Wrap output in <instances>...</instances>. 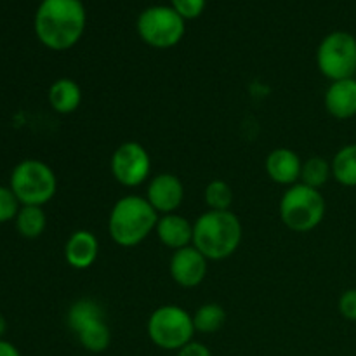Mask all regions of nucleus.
Instances as JSON below:
<instances>
[{
  "label": "nucleus",
  "mask_w": 356,
  "mask_h": 356,
  "mask_svg": "<svg viewBox=\"0 0 356 356\" xmlns=\"http://www.w3.org/2000/svg\"><path fill=\"white\" fill-rule=\"evenodd\" d=\"M86 26L87 10L82 0H42L35 13L33 30L38 42L56 52L75 47Z\"/></svg>",
  "instance_id": "f257e3e1"
},
{
  "label": "nucleus",
  "mask_w": 356,
  "mask_h": 356,
  "mask_svg": "<svg viewBox=\"0 0 356 356\" xmlns=\"http://www.w3.org/2000/svg\"><path fill=\"white\" fill-rule=\"evenodd\" d=\"M243 228L232 211H205L193 221V247L209 261H222L238 250Z\"/></svg>",
  "instance_id": "f03ea898"
},
{
  "label": "nucleus",
  "mask_w": 356,
  "mask_h": 356,
  "mask_svg": "<svg viewBox=\"0 0 356 356\" xmlns=\"http://www.w3.org/2000/svg\"><path fill=\"white\" fill-rule=\"evenodd\" d=\"M160 214L145 197L125 195L118 198L108 216V233L124 249L145 242L156 228Z\"/></svg>",
  "instance_id": "7ed1b4c3"
},
{
  "label": "nucleus",
  "mask_w": 356,
  "mask_h": 356,
  "mask_svg": "<svg viewBox=\"0 0 356 356\" xmlns=\"http://www.w3.org/2000/svg\"><path fill=\"white\" fill-rule=\"evenodd\" d=\"M327 204L320 190L298 183L284 191L278 205L282 222L294 233L313 232L325 218Z\"/></svg>",
  "instance_id": "20e7f679"
},
{
  "label": "nucleus",
  "mask_w": 356,
  "mask_h": 356,
  "mask_svg": "<svg viewBox=\"0 0 356 356\" xmlns=\"http://www.w3.org/2000/svg\"><path fill=\"white\" fill-rule=\"evenodd\" d=\"M9 188L21 205L44 207L56 197L58 177L51 165L37 159L21 160L10 172Z\"/></svg>",
  "instance_id": "39448f33"
},
{
  "label": "nucleus",
  "mask_w": 356,
  "mask_h": 356,
  "mask_svg": "<svg viewBox=\"0 0 356 356\" xmlns=\"http://www.w3.org/2000/svg\"><path fill=\"white\" fill-rule=\"evenodd\" d=\"M66 323L89 353H103L111 344V330L103 306L90 298L76 299L66 313Z\"/></svg>",
  "instance_id": "423d86ee"
},
{
  "label": "nucleus",
  "mask_w": 356,
  "mask_h": 356,
  "mask_svg": "<svg viewBox=\"0 0 356 356\" xmlns=\"http://www.w3.org/2000/svg\"><path fill=\"white\" fill-rule=\"evenodd\" d=\"M149 341L165 351H179L197 334L193 315L177 305H163L153 309L146 323Z\"/></svg>",
  "instance_id": "0eeeda50"
},
{
  "label": "nucleus",
  "mask_w": 356,
  "mask_h": 356,
  "mask_svg": "<svg viewBox=\"0 0 356 356\" xmlns=\"http://www.w3.org/2000/svg\"><path fill=\"white\" fill-rule=\"evenodd\" d=\"M136 31L153 49L176 47L186 33V21L170 6H149L139 13Z\"/></svg>",
  "instance_id": "6e6552de"
},
{
  "label": "nucleus",
  "mask_w": 356,
  "mask_h": 356,
  "mask_svg": "<svg viewBox=\"0 0 356 356\" xmlns=\"http://www.w3.org/2000/svg\"><path fill=\"white\" fill-rule=\"evenodd\" d=\"M318 72L330 82L356 75V37L350 31H330L316 47Z\"/></svg>",
  "instance_id": "1a4fd4ad"
},
{
  "label": "nucleus",
  "mask_w": 356,
  "mask_h": 356,
  "mask_svg": "<svg viewBox=\"0 0 356 356\" xmlns=\"http://www.w3.org/2000/svg\"><path fill=\"white\" fill-rule=\"evenodd\" d=\"M110 170L120 186L138 188L149 181L152 156L141 143L125 141L111 155Z\"/></svg>",
  "instance_id": "9d476101"
},
{
  "label": "nucleus",
  "mask_w": 356,
  "mask_h": 356,
  "mask_svg": "<svg viewBox=\"0 0 356 356\" xmlns=\"http://www.w3.org/2000/svg\"><path fill=\"white\" fill-rule=\"evenodd\" d=\"M209 271V259L197 249L190 245L174 250L169 261L170 278L183 289H195L205 280Z\"/></svg>",
  "instance_id": "9b49d317"
},
{
  "label": "nucleus",
  "mask_w": 356,
  "mask_h": 356,
  "mask_svg": "<svg viewBox=\"0 0 356 356\" xmlns=\"http://www.w3.org/2000/svg\"><path fill=\"white\" fill-rule=\"evenodd\" d=\"M145 198L160 216L177 212L184 200L183 181L172 172L156 174L148 181Z\"/></svg>",
  "instance_id": "f8f14e48"
},
{
  "label": "nucleus",
  "mask_w": 356,
  "mask_h": 356,
  "mask_svg": "<svg viewBox=\"0 0 356 356\" xmlns=\"http://www.w3.org/2000/svg\"><path fill=\"white\" fill-rule=\"evenodd\" d=\"M266 174L273 183L280 186H294L301 181L302 160L294 149L291 148H275L266 156Z\"/></svg>",
  "instance_id": "ddd939ff"
},
{
  "label": "nucleus",
  "mask_w": 356,
  "mask_h": 356,
  "mask_svg": "<svg viewBox=\"0 0 356 356\" xmlns=\"http://www.w3.org/2000/svg\"><path fill=\"white\" fill-rule=\"evenodd\" d=\"M99 256V240L89 229H76L65 243V261L73 270H89Z\"/></svg>",
  "instance_id": "4468645a"
},
{
  "label": "nucleus",
  "mask_w": 356,
  "mask_h": 356,
  "mask_svg": "<svg viewBox=\"0 0 356 356\" xmlns=\"http://www.w3.org/2000/svg\"><path fill=\"white\" fill-rule=\"evenodd\" d=\"M155 235L167 249H184V247L193 245V222L177 212L163 214L156 222Z\"/></svg>",
  "instance_id": "2eb2a0df"
},
{
  "label": "nucleus",
  "mask_w": 356,
  "mask_h": 356,
  "mask_svg": "<svg viewBox=\"0 0 356 356\" xmlns=\"http://www.w3.org/2000/svg\"><path fill=\"white\" fill-rule=\"evenodd\" d=\"M323 104L330 117L348 120L356 115V79H344L330 82L327 87Z\"/></svg>",
  "instance_id": "dca6fc26"
},
{
  "label": "nucleus",
  "mask_w": 356,
  "mask_h": 356,
  "mask_svg": "<svg viewBox=\"0 0 356 356\" xmlns=\"http://www.w3.org/2000/svg\"><path fill=\"white\" fill-rule=\"evenodd\" d=\"M47 99L52 110L59 115L75 113L83 99L82 87L73 79L63 76L54 80L47 90Z\"/></svg>",
  "instance_id": "f3484780"
},
{
  "label": "nucleus",
  "mask_w": 356,
  "mask_h": 356,
  "mask_svg": "<svg viewBox=\"0 0 356 356\" xmlns=\"http://www.w3.org/2000/svg\"><path fill=\"white\" fill-rule=\"evenodd\" d=\"M14 225L23 238L35 240L44 235L45 228H47V214L44 209L37 207V205H21L19 212L14 219Z\"/></svg>",
  "instance_id": "a211bd4d"
},
{
  "label": "nucleus",
  "mask_w": 356,
  "mask_h": 356,
  "mask_svg": "<svg viewBox=\"0 0 356 356\" xmlns=\"http://www.w3.org/2000/svg\"><path fill=\"white\" fill-rule=\"evenodd\" d=\"M332 177L346 188H356V143L343 146L334 155L332 162Z\"/></svg>",
  "instance_id": "6ab92c4d"
},
{
  "label": "nucleus",
  "mask_w": 356,
  "mask_h": 356,
  "mask_svg": "<svg viewBox=\"0 0 356 356\" xmlns=\"http://www.w3.org/2000/svg\"><path fill=\"white\" fill-rule=\"evenodd\" d=\"M226 322V312L218 302H207L202 305L197 312L193 313V325L195 330L200 334H216L222 329Z\"/></svg>",
  "instance_id": "aec40b11"
},
{
  "label": "nucleus",
  "mask_w": 356,
  "mask_h": 356,
  "mask_svg": "<svg viewBox=\"0 0 356 356\" xmlns=\"http://www.w3.org/2000/svg\"><path fill=\"white\" fill-rule=\"evenodd\" d=\"M330 177H332V165H330L329 160H325L323 156H312V159L302 162L301 181L299 183L320 190V188L329 183Z\"/></svg>",
  "instance_id": "412c9836"
},
{
  "label": "nucleus",
  "mask_w": 356,
  "mask_h": 356,
  "mask_svg": "<svg viewBox=\"0 0 356 356\" xmlns=\"http://www.w3.org/2000/svg\"><path fill=\"white\" fill-rule=\"evenodd\" d=\"M204 200L209 211H232L235 202L233 188L222 179H212L204 190Z\"/></svg>",
  "instance_id": "4be33fe9"
},
{
  "label": "nucleus",
  "mask_w": 356,
  "mask_h": 356,
  "mask_svg": "<svg viewBox=\"0 0 356 356\" xmlns=\"http://www.w3.org/2000/svg\"><path fill=\"white\" fill-rule=\"evenodd\" d=\"M19 209L21 204L16 195H14V191L9 186L0 184V225L14 221Z\"/></svg>",
  "instance_id": "5701e85b"
},
{
  "label": "nucleus",
  "mask_w": 356,
  "mask_h": 356,
  "mask_svg": "<svg viewBox=\"0 0 356 356\" xmlns=\"http://www.w3.org/2000/svg\"><path fill=\"white\" fill-rule=\"evenodd\" d=\"M170 7L183 17L184 21L197 19L204 14L207 0H170Z\"/></svg>",
  "instance_id": "b1692460"
},
{
  "label": "nucleus",
  "mask_w": 356,
  "mask_h": 356,
  "mask_svg": "<svg viewBox=\"0 0 356 356\" xmlns=\"http://www.w3.org/2000/svg\"><path fill=\"white\" fill-rule=\"evenodd\" d=\"M337 309L344 320L356 322V289H348L341 294L339 301H337Z\"/></svg>",
  "instance_id": "393cba45"
},
{
  "label": "nucleus",
  "mask_w": 356,
  "mask_h": 356,
  "mask_svg": "<svg viewBox=\"0 0 356 356\" xmlns=\"http://www.w3.org/2000/svg\"><path fill=\"white\" fill-rule=\"evenodd\" d=\"M176 356H212V353L204 343H198L193 339L186 346L181 348L179 351H176Z\"/></svg>",
  "instance_id": "a878e982"
},
{
  "label": "nucleus",
  "mask_w": 356,
  "mask_h": 356,
  "mask_svg": "<svg viewBox=\"0 0 356 356\" xmlns=\"http://www.w3.org/2000/svg\"><path fill=\"white\" fill-rule=\"evenodd\" d=\"M0 356H21V353L13 343H9L6 339H0Z\"/></svg>",
  "instance_id": "bb28decb"
},
{
  "label": "nucleus",
  "mask_w": 356,
  "mask_h": 356,
  "mask_svg": "<svg viewBox=\"0 0 356 356\" xmlns=\"http://www.w3.org/2000/svg\"><path fill=\"white\" fill-rule=\"evenodd\" d=\"M6 330H7V322H6V318H3V316L0 315V339H2V337H3Z\"/></svg>",
  "instance_id": "cd10ccee"
}]
</instances>
